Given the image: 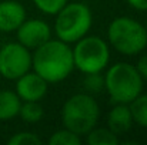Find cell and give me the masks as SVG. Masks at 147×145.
Masks as SVG:
<instances>
[{"mask_svg": "<svg viewBox=\"0 0 147 145\" xmlns=\"http://www.w3.org/2000/svg\"><path fill=\"white\" fill-rule=\"evenodd\" d=\"M32 70L43 77L49 84L64 81L74 70L71 46L50 39L32 53Z\"/></svg>", "mask_w": 147, "mask_h": 145, "instance_id": "1", "label": "cell"}, {"mask_svg": "<svg viewBox=\"0 0 147 145\" xmlns=\"http://www.w3.org/2000/svg\"><path fill=\"white\" fill-rule=\"evenodd\" d=\"M109 44L124 55H136L147 47V31L144 24L129 16L111 20L107 29Z\"/></svg>", "mask_w": 147, "mask_h": 145, "instance_id": "5", "label": "cell"}, {"mask_svg": "<svg viewBox=\"0 0 147 145\" xmlns=\"http://www.w3.org/2000/svg\"><path fill=\"white\" fill-rule=\"evenodd\" d=\"M19 117L27 124H36L45 117V110L39 101H22Z\"/></svg>", "mask_w": 147, "mask_h": 145, "instance_id": "14", "label": "cell"}, {"mask_svg": "<svg viewBox=\"0 0 147 145\" xmlns=\"http://www.w3.org/2000/svg\"><path fill=\"white\" fill-rule=\"evenodd\" d=\"M136 70H137V73L140 74V77L143 78V80H147V54H143L139 60H137V63H136Z\"/></svg>", "mask_w": 147, "mask_h": 145, "instance_id": "20", "label": "cell"}, {"mask_svg": "<svg viewBox=\"0 0 147 145\" xmlns=\"http://www.w3.org/2000/svg\"><path fill=\"white\" fill-rule=\"evenodd\" d=\"M133 122L142 128H147V94L140 93L131 102H129Z\"/></svg>", "mask_w": 147, "mask_h": 145, "instance_id": "15", "label": "cell"}, {"mask_svg": "<svg viewBox=\"0 0 147 145\" xmlns=\"http://www.w3.org/2000/svg\"><path fill=\"white\" fill-rule=\"evenodd\" d=\"M73 61L74 68L83 74L101 73L110 63V47L106 40L98 36L86 34L74 43Z\"/></svg>", "mask_w": 147, "mask_h": 145, "instance_id": "6", "label": "cell"}, {"mask_svg": "<svg viewBox=\"0 0 147 145\" xmlns=\"http://www.w3.org/2000/svg\"><path fill=\"white\" fill-rule=\"evenodd\" d=\"M67 1L69 0H33L34 6L43 14H47V16H54L60 9L64 7Z\"/></svg>", "mask_w": 147, "mask_h": 145, "instance_id": "18", "label": "cell"}, {"mask_svg": "<svg viewBox=\"0 0 147 145\" xmlns=\"http://www.w3.org/2000/svg\"><path fill=\"white\" fill-rule=\"evenodd\" d=\"M144 27H146V31H147V23H146V26H144Z\"/></svg>", "mask_w": 147, "mask_h": 145, "instance_id": "22", "label": "cell"}, {"mask_svg": "<svg viewBox=\"0 0 147 145\" xmlns=\"http://www.w3.org/2000/svg\"><path fill=\"white\" fill-rule=\"evenodd\" d=\"M27 19L26 9L19 0L0 1V31L11 33Z\"/></svg>", "mask_w": 147, "mask_h": 145, "instance_id": "10", "label": "cell"}, {"mask_svg": "<svg viewBox=\"0 0 147 145\" xmlns=\"http://www.w3.org/2000/svg\"><path fill=\"white\" fill-rule=\"evenodd\" d=\"M9 145H37L42 144V138L34 134V132H30V131H22V132H17L14 134L9 141Z\"/></svg>", "mask_w": 147, "mask_h": 145, "instance_id": "17", "label": "cell"}, {"mask_svg": "<svg viewBox=\"0 0 147 145\" xmlns=\"http://www.w3.org/2000/svg\"><path fill=\"white\" fill-rule=\"evenodd\" d=\"M47 144L49 145H82V137L63 127L61 130H57L56 132H53L50 135V138L47 140Z\"/></svg>", "mask_w": 147, "mask_h": 145, "instance_id": "16", "label": "cell"}, {"mask_svg": "<svg viewBox=\"0 0 147 145\" xmlns=\"http://www.w3.org/2000/svg\"><path fill=\"white\" fill-rule=\"evenodd\" d=\"M49 83L36 71L30 70L16 80V94L22 101H40L47 94Z\"/></svg>", "mask_w": 147, "mask_h": 145, "instance_id": "9", "label": "cell"}, {"mask_svg": "<svg viewBox=\"0 0 147 145\" xmlns=\"http://www.w3.org/2000/svg\"><path fill=\"white\" fill-rule=\"evenodd\" d=\"M54 17L53 30L57 39L67 44H74L77 40L89 34L93 26L92 10L82 1H67L64 7L54 14Z\"/></svg>", "mask_w": 147, "mask_h": 145, "instance_id": "3", "label": "cell"}, {"mask_svg": "<svg viewBox=\"0 0 147 145\" xmlns=\"http://www.w3.org/2000/svg\"><path fill=\"white\" fill-rule=\"evenodd\" d=\"M133 117L129 104L116 102L114 107L109 111L107 115V127L117 135L127 132L133 127Z\"/></svg>", "mask_w": 147, "mask_h": 145, "instance_id": "11", "label": "cell"}, {"mask_svg": "<svg viewBox=\"0 0 147 145\" xmlns=\"http://www.w3.org/2000/svg\"><path fill=\"white\" fill-rule=\"evenodd\" d=\"M84 81L83 86L89 93H101L104 90V77L101 73H92V74H84Z\"/></svg>", "mask_w": 147, "mask_h": 145, "instance_id": "19", "label": "cell"}, {"mask_svg": "<svg viewBox=\"0 0 147 145\" xmlns=\"http://www.w3.org/2000/svg\"><path fill=\"white\" fill-rule=\"evenodd\" d=\"M32 70V50L19 41L6 43L0 47V77L16 81Z\"/></svg>", "mask_w": 147, "mask_h": 145, "instance_id": "7", "label": "cell"}, {"mask_svg": "<svg viewBox=\"0 0 147 145\" xmlns=\"http://www.w3.org/2000/svg\"><path fill=\"white\" fill-rule=\"evenodd\" d=\"M103 77L104 90L114 104H129L143 91L144 80L130 63L120 61L110 65Z\"/></svg>", "mask_w": 147, "mask_h": 145, "instance_id": "4", "label": "cell"}, {"mask_svg": "<svg viewBox=\"0 0 147 145\" xmlns=\"http://www.w3.org/2000/svg\"><path fill=\"white\" fill-rule=\"evenodd\" d=\"M86 141L90 145H117L120 142L119 135L109 127H94L86 134Z\"/></svg>", "mask_w": 147, "mask_h": 145, "instance_id": "13", "label": "cell"}, {"mask_svg": "<svg viewBox=\"0 0 147 145\" xmlns=\"http://www.w3.org/2000/svg\"><path fill=\"white\" fill-rule=\"evenodd\" d=\"M130 7L139 11H147V0H126Z\"/></svg>", "mask_w": 147, "mask_h": 145, "instance_id": "21", "label": "cell"}, {"mask_svg": "<svg viewBox=\"0 0 147 145\" xmlns=\"http://www.w3.org/2000/svg\"><path fill=\"white\" fill-rule=\"evenodd\" d=\"M16 37L20 44L29 50H36L51 39V27L40 19H26L16 30Z\"/></svg>", "mask_w": 147, "mask_h": 145, "instance_id": "8", "label": "cell"}, {"mask_svg": "<svg viewBox=\"0 0 147 145\" xmlns=\"http://www.w3.org/2000/svg\"><path fill=\"white\" fill-rule=\"evenodd\" d=\"M60 117L64 128L83 137L97 125L100 107L94 97L89 93H79L64 101Z\"/></svg>", "mask_w": 147, "mask_h": 145, "instance_id": "2", "label": "cell"}, {"mask_svg": "<svg viewBox=\"0 0 147 145\" xmlns=\"http://www.w3.org/2000/svg\"><path fill=\"white\" fill-rule=\"evenodd\" d=\"M22 100L16 91L1 90L0 91V121H9L19 117Z\"/></svg>", "mask_w": 147, "mask_h": 145, "instance_id": "12", "label": "cell"}]
</instances>
